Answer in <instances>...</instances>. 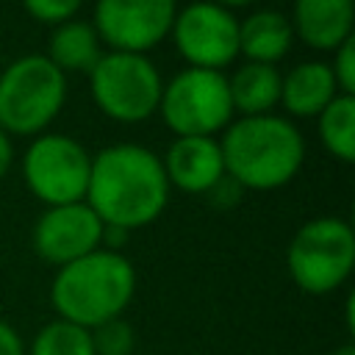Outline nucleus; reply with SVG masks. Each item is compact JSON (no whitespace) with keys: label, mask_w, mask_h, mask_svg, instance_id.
<instances>
[{"label":"nucleus","mask_w":355,"mask_h":355,"mask_svg":"<svg viewBox=\"0 0 355 355\" xmlns=\"http://www.w3.org/2000/svg\"><path fill=\"white\" fill-rule=\"evenodd\" d=\"M169 191L161 155L136 141H116L92 155L83 202L105 227L130 233L153 225L164 214Z\"/></svg>","instance_id":"f257e3e1"},{"label":"nucleus","mask_w":355,"mask_h":355,"mask_svg":"<svg viewBox=\"0 0 355 355\" xmlns=\"http://www.w3.org/2000/svg\"><path fill=\"white\" fill-rule=\"evenodd\" d=\"M225 175L250 191H275L297 178L305 161V139L283 114L239 116L219 139Z\"/></svg>","instance_id":"f03ea898"},{"label":"nucleus","mask_w":355,"mask_h":355,"mask_svg":"<svg viewBox=\"0 0 355 355\" xmlns=\"http://www.w3.org/2000/svg\"><path fill=\"white\" fill-rule=\"evenodd\" d=\"M136 294V269L116 250H94L61 266L50 283V302L58 319L94 330L119 319Z\"/></svg>","instance_id":"7ed1b4c3"},{"label":"nucleus","mask_w":355,"mask_h":355,"mask_svg":"<svg viewBox=\"0 0 355 355\" xmlns=\"http://www.w3.org/2000/svg\"><path fill=\"white\" fill-rule=\"evenodd\" d=\"M67 103V75L44 53L14 58L0 72V128L8 136H39Z\"/></svg>","instance_id":"20e7f679"},{"label":"nucleus","mask_w":355,"mask_h":355,"mask_svg":"<svg viewBox=\"0 0 355 355\" xmlns=\"http://www.w3.org/2000/svg\"><path fill=\"white\" fill-rule=\"evenodd\" d=\"M286 266L297 288L322 297L341 288L355 266V230L341 216H313L291 236Z\"/></svg>","instance_id":"39448f33"},{"label":"nucleus","mask_w":355,"mask_h":355,"mask_svg":"<svg viewBox=\"0 0 355 355\" xmlns=\"http://www.w3.org/2000/svg\"><path fill=\"white\" fill-rule=\"evenodd\" d=\"M164 78L147 55L103 53L89 72L94 105L114 122L136 125L150 119L161 103Z\"/></svg>","instance_id":"423d86ee"},{"label":"nucleus","mask_w":355,"mask_h":355,"mask_svg":"<svg viewBox=\"0 0 355 355\" xmlns=\"http://www.w3.org/2000/svg\"><path fill=\"white\" fill-rule=\"evenodd\" d=\"M158 114L175 136H216L233 122L227 75L183 67L161 89Z\"/></svg>","instance_id":"0eeeda50"},{"label":"nucleus","mask_w":355,"mask_h":355,"mask_svg":"<svg viewBox=\"0 0 355 355\" xmlns=\"http://www.w3.org/2000/svg\"><path fill=\"white\" fill-rule=\"evenodd\" d=\"M92 153L67 133H39L22 153V180L44 205H69L86 200Z\"/></svg>","instance_id":"6e6552de"},{"label":"nucleus","mask_w":355,"mask_h":355,"mask_svg":"<svg viewBox=\"0 0 355 355\" xmlns=\"http://www.w3.org/2000/svg\"><path fill=\"white\" fill-rule=\"evenodd\" d=\"M189 67L222 72L239 58V17L222 3H191L175 11L169 31Z\"/></svg>","instance_id":"1a4fd4ad"},{"label":"nucleus","mask_w":355,"mask_h":355,"mask_svg":"<svg viewBox=\"0 0 355 355\" xmlns=\"http://www.w3.org/2000/svg\"><path fill=\"white\" fill-rule=\"evenodd\" d=\"M175 11L172 0H100L92 25L111 53L147 55L169 36Z\"/></svg>","instance_id":"9d476101"},{"label":"nucleus","mask_w":355,"mask_h":355,"mask_svg":"<svg viewBox=\"0 0 355 355\" xmlns=\"http://www.w3.org/2000/svg\"><path fill=\"white\" fill-rule=\"evenodd\" d=\"M36 255L53 266H67L103 247V222L86 202L44 208L31 230Z\"/></svg>","instance_id":"9b49d317"},{"label":"nucleus","mask_w":355,"mask_h":355,"mask_svg":"<svg viewBox=\"0 0 355 355\" xmlns=\"http://www.w3.org/2000/svg\"><path fill=\"white\" fill-rule=\"evenodd\" d=\"M169 189L208 194L225 178L222 147L216 136H175L161 158Z\"/></svg>","instance_id":"f8f14e48"},{"label":"nucleus","mask_w":355,"mask_h":355,"mask_svg":"<svg viewBox=\"0 0 355 355\" xmlns=\"http://www.w3.org/2000/svg\"><path fill=\"white\" fill-rule=\"evenodd\" d=\"M288 19L294 39L319 53H336L355 36L352 0H297Z\"/></svg>","instance_id":"ddd939ff"},{"label":"nucleus","mask_w":355,"mask_h":355,"mask_svg":"<svg viewBox=\"0 0 355 355\" xmlns=\"http://www.w3.org/2000/svg\"><path fill=\"white\" fill-rule=\"evenodd\" d=\"M341 94L327 61H300L288 72H280V105L288 119H311L324 111V105Z\"/></svg>","instance_id":"4468645a"},{"label":"nucleus","mask_w":355,"mask_h":355,"mask_svg":"<svg viewBox=\"0 0 355 355\" xmlns=\"http://www.w3.org/2000/svg\"><path fill=\"white\" fill-rule=\"evenodd\" d=\"M291 44V19L277 8H258L239 19V55H244V61L277 67V61L288 55Z\"/></svg>","instance_id":"2eb2a0df"},{"label":"nucleus","mask_w":355,"mask_h":355,"mask_svg":"<svg viewBox=\"0 0 355 355\" xmlns=\"http://www.w3.org/2000/svg\"><path fill=\"white\" fill-rule=\"evenodd\" d=\"M44 55L64 75H69V72L89 75L92 67L103 55V42H100L92 19L75 17V19H67V22H61V25L53 28L50 44H47V53Z\"/></svg>","instance_id":"dca6fc26"},{"label":"nucleus","mask_w":355,"mask_h":355,"mask_svg":"<svg viewBox=\"0 0 355 355\" xmlns=\"http://www.w3.org/2000/svg\"><path fill=\"white\" fill-rule=\"evenodd\" d=\"M227 89H230L233 114L239 116L272 114V108L280 105V69L272 64L244 61L227 78Z\"/></svg>","instance_id":"f3484780"},{"label":"nucleus","mask_w":355,"mask_h":355,"mask_svg":"<svg viewBox=\"0 0 355 355\" xmlns=\"http://www.w3.org/2000/svg\"><path fill=\"white\" fill-rule=\"evenodd\" d=\"M322 147L341 164L355 161V97L336 94L316 116Z\"/></svg>","instance_id":"a211bd4d"},{"label":"nucleus","mask_w":355,"mask_h":355,"mask_svg":"<svg viewBox=\"0 0 355 355\" xmlns=\"http://www.w3.org/2000/svg\"><path fill=\"white\" fill-rule=\"evenodd\" d=\"M25 355H94L92 330L64 319H53L36 330Z\"/></svg>","instance_id":"6ab92c4d"},{"label":"nucleus","mask_w":355,"mask_h":355,"mask_svg":"<svg viewBox=\"0 0 355 355\" xmlns=\"http://www.w3.org/2000/svg\"><path fill=\"white\" fill-rule=\"evenodd\" d=\"M92 347H94V355H130L136 347V333L119 316L92 330Z\"/></svg>","instance_id":"aec40b11"},{"label":"nucleus","mask_w":355,"mask_h":355,"mask_svg":"<svg viewBox=\"0 0 355 355\" xmlns=\"http://www.w3.org/2000/svg\"><path fill=\"white\" fill-rule=\"evenodd\" d=\"M25 11L44 25H61L67 19H75L80 14V3L78 0H28Z\"/></svg>","instance_id":"412c9836"},{"label":"nucleus","mask_w":355,"mask_h":355,"mask_svg":"<svg viewBox=\"0 0 355 355\" xmlns=\"http://www.w3.org/2000/svg\"><path fill=\"white\" fill-rule=\"evenodd\" d=\"M330 72H333V80H336L338 92L355 97V36L347 39V42L333 53Z\"/></svg>","instance_id":"4be33fe9"},{"label":"nucleus","mask_w":355,"mask_h":355,"mask_svg":"<svg viewBox=\"0 0 355 355\" xmlns=\"http://www.w3.org/2000/svg\"><path fill=\"white\" fill-rule=\"evenodd\" d=\"M0 355H25L22 336L3 319H0Z\"/></svg>","instance_id":"5701e85b"},{"label":"nucleus","mask_w":355,"mask_h":355,"mask_svg":"<svg viewBox=\"0 0 355 355\" xmlns=\"http://www.w3.org/2000/svg\"><path fill=\"white\" fill-rule=\"evenodd\" d=\"M11 164H14V141H11V136L0 128V180L8 175Z\"/></svg>","instance_id":"b1692460"},{"label":"nucleus","mask_w":355,"mask_h":355,"mask_svg":"<svg viewBox=\"0 0 355 355\" xmlns=\"http://www.w3.org/2000/svg\"><path fill=\"white\" fill-rule=\"evenodd\" d=\"M352 305H355V300H352V294H347V302H344V316H347V330H352V327H355V319H352Z\"/></svg>","instance_id":"393cba45"},{"label":"nucleus","mask_w":355,"mask_h":355,"mask_svg":"<svg viewBox=\"0 0 355 355\" xmlns=\"http://www.w3.org/2000/svg\"><path fill=\"white\" fill-rule=\"evenodd\" d=\"M330 355H355V344H341V347H336Z\"/></svg>","instance_id":"a878e982"}]
</instances>
